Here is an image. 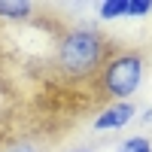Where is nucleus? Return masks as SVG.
Listing matches in <instances>:
<instances>
[{
  "instance_id": "2",
  "label": "nucleus",
  "mask_w": 152,
  "mask_h": 152,
  "mask_svg": "<svg viewBox=\"0 0 152 152\" xmlns=\"http://www.w3.org/2000/svg\"><path fill=\"white\" fill-rule=\"evenodd\" d=\"M143 73H146V61L140 52H134V49L113 52L107 58L104 70H100V76H97L100 94L110 97L113 104L131 100V94H137V88L143 82Z\"/></svg>"
},
{
  "instance_id": "4",
  "label": "nucleus",
  "mask_w": 152,
  "mask_h": 152,
  "mask_svg": "<svg viewBox=\"0 0 152 152\" xmlns=\"http://www.w3.org/2000/svg\"><path fill=\"white\" fill-rule=\"evenodd\" d=\"M34 3H28V0H0V18L6 21H28L34 15Z\"/></svg>"
},
{
  "instance_id": "9",
  "label": "nucleus",
  "mask_w": 152,
  "mask_h": 152,
  "mask_svg": "<svg viewBox=\"0 0 152 152\" xmlns=\"http://www.w3.org/2000/svg\"><path fill=\"white\" fill-rule=\"evenodd\" d=\"M67 152H91V149H85V146H76V149H67Z\"/></svg>"
},
{
  "instance_id": "5",
  "label": "nucleus",
  "mask_w": 152,
  "mask_h": 152,
  "mask_svg": "<svg viewBox=\"0 0 152 152\" xmlns=\"http://www.w3.org/2000/svg\"><path fill=\"white\" fill-rule=\"evenodd\" d=\"M97 15H100V21H116L122 15H128V0H100Z\"/></svg>"
},
{
  "instance_id": "6",
  "label": "nucleus",
  "mask_w": 152,
  "mask_h": 152,
  "mask_svg": "<svg viewBox=\"0 0 152 152\" xmlns=\"http://www.w3.org/2000/svg\"><path fill=\"white\" fill-rule=\"evenodd\" d=\"M116 152H152V143L143 134H131V137H125V140L116 146Z\"/></svg>"
},
{
  "instance_id": "3",
  "label": "nucleus",
  "mask_w": 152,
  "mask_h": 152,
  "mask_svg": "<svg viewBox=\"0 0 152 152\" xmlns=\"http://www.w3.org/2000/svg\"><path fill=\"white\" fill-rule=\"evenodd\" d=\"M134 116H137V107L131 104V100L110 104V107H104V110L94 116L91 128H94V131H119V128H125L128 122H134Z\"/></svg>"
},
{
  "instance_id": "7",
  "label": "nucleus",
  "mask_w": 152,
  "mask_h": 152,
  "mask_svg": "<svg viewBox=\"0 0 152 152\" xmlns=\"http://www.w3.org/2000/svg\"><path fill=\"white\" fill-rule=\"evenodd\" d=\"M152 12V0H128V15L140 18V15H149Z\"/></svg>"
},
{
  "instance_id": "8",
  "label": "nucleus",
  "mask_w": 152,
  "mask_h": 152,
  "mask_svg": "<svg viewBox=\"0 0 152 152\" xmlns=\"http://www.w3.org/2000/svg\"><path fill=\"white\" fill-rule=\"evenodd\" d=\"M6 152H40L34 143H28V140H18V143H9V149Z\"/></svg>"
},
{
  "instance_id": "1",
  "label": "nucleus",
  "mask_w": 152,
  "mask_h": 152,
  "mask_svg": "<svg viewBox=\"0 0 152 152\" xmlns=\"http://www.w3.org/2000/svg\"><path fill=\"white\" fill-rule=\"evenodd\" d=\"M110 55V43L97 28H67L55 46V67L70 82H88L100 76Z\"/></svg>"
}]
</instances>
